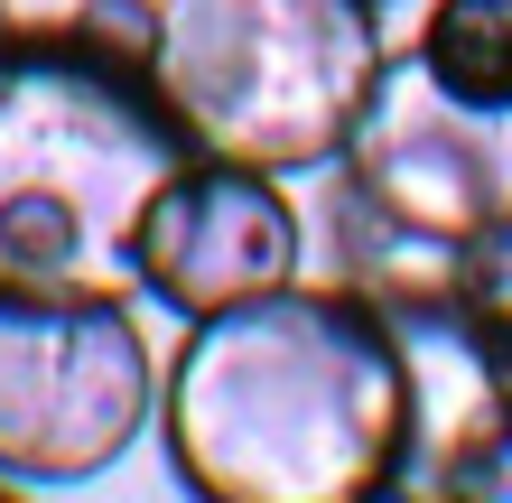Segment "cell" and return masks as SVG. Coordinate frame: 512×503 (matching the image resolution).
Instances as JSON below:
<instances>
[{
  "label": "cell",
  "mask_w": 512,
  "mask_h": 503,
  "mask_svg": "<svg viewBox=\"0 0 512 503\" xmlns=\"http://www.w3.org/2000/svg\"><path fill=\"white\" fill-rule=\"evenodd\" d=\"M159 448L205 503H373L429 448V382L354 280H280L187 317L159 364Z\"/></svg>",
  "instance_id": "obj_1"
},
{
  "label": "cell",
  "mask_w": 512,
  "mask_h": 503,
  "mask_svg": "<svg viewBox=\"0 0 512 503\" xmlns=\"http://www.w3.org/2000/svg\"><path fill=\"white\" fill-rule=\"evenodd\" d=\"M196 159L159 75L66 19L0 38V299H131V243Z\"/></svg>",
  "instance_id": "obj_2"
},
{
  "label": "cell",
  "mask_w": 512,
  "mask_h": 503,
  "mask_svg": "<svg viewBox=\"0 0 512 503\" xmlns=\"http://www.w3.org/2000/svg\"><path fill=\"white\" fill-rule=\"evenodd\" d=\"M373 0H159V94L196 159L270 177L336 168L382 75Z\"/></svg>",
  "instance_id": "obj_3"
},
{
  "label": "cell",
  "mask_w": 512,
  "mask_h": 503,
  "mask_svg": "<svg viewBox=\"0 0 512 503\" xmlns=\"http://www.w3.org/2000/svg\"><path fill=\"white\" fill-rule=\"evenodd\" d=\"M159 420L131 299H0V476L84 485Z\"/></svg>",
  "instance_id": "obj_4"
},
{
  "label": "cell",
  "mask_w": 512,
  "mask_h": 503,
  "mask_svg": "<svg viewBox=\"0 0 512 503\" xmlns=\"http://www.w3.org/2000/svg\"><path fill=\"white\" fill-rule=\"evenodd\" d=\"M326 187L354 196L373 224L410 233V243L466 252L475 233L512 224V103L447 94L401 47V56H382Z\"/></svg>",
  "instance_id": "obj_5"
},
{
  "label": "cell",
  "mask_w": 512,
  "mask_h": 503,
  "mask_svg": "<svg viewBox=\"0 0 512 503\" xmlns=\"http://www.w3.org/2000/svg\"><path fill=\"white\" fill-rule=\"evenodd\" d=\"M298 252H308V224H298V205L270 168L187 159L159 187V205L140 215L131 280L149 299H168L177 317H215L233 299L298 280Z\"/></svg>",
  "instance_id": "obj_6"
},
{
  "label": "cell",
  "mask_w": 512,
  "mask_h": 503,
  "mask_svg": "<svg viewBox=\"0 0 512 503\" xmlns=\"http://www.w3.org/2000/svg\"><path fill=\"white\" fill-rule=\"evenodd\" d=\"M410 354H457L466 364V401H485L494 420H512V224L475 233L447 280V317Z\"/></svg>",
  "instance_id": "obj_7"
},
{
  "label": "cell",
  "mask_w": 512,
  "mask_h": 503,
  "mask_svg": "<svg viewBox=\"0 0 512 503\" xmlns=\"http://www.w3.org/2000/svg\"><path fill=\"white\" fill-rule=\"evenodd\" d=\"M410 56L466 103H512V0H429Z\"/></svg>",
  "instance_id": "obj_8"
},
{
  "label": "cell",
  "mask_w": 512,
  "mask_h": 503,
  "mask_svg": "<svg viewBox=\"0 0 512 503\" xmlns=\"http://www.w3.org/2000/svg\"><path fill=\"white\" fill-rule=\"evenodd\" d=\"M66 28L103 56H131V66H159V0H75Z\"/></svg>",
  "instance_id": "obj_9"
},
{
  "label": "cell",
  "mask_w": 512,
  "mask_h": 503,
  "mask_svg": "<svg viewBox=\"0 0 512 503\" xmlns=\"http://www.w3.org/2000/svg\"><path fill=\"white\" fill-rule=\"evenodd\" d=\"M10 28H19V10H10V0H0V38H10Z\"/></svg>",
  "instance_id": "obj_10"
},
{
  "label": "cell",
  "mask_w": 512,
  "mask_h": 503,
  "mask_svg": "<svg viewBox=\"0 0 512 503\" xmlns=\"http://www.w3.org/2000/svg\"><path fill=\"white\" fill-rule=\"evenodd\" d=\"M0 494H10V476H0Z\"/></svg>",
  "instance_id": "obj_11"
},
{
  "label": "cell",
  "mask_w": 512,
  "mask_h": 503,
  "mask_svg": "<svg viewBox=\"0 0 512 503\" xmlns=\"http://www.w3.org/2000/svg\"><path fill=\"white\" fill-rule=\"evenodd\" d=\"M373 10H382V0H373Z\"/></svg>",
  "instance_id": "obj_12"
}]
</instances>
